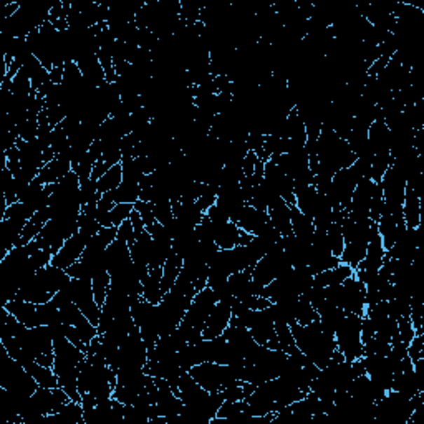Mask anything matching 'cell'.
Listing matches in <instances>:
<instances>
[{"label": "cell", "instance_id": "obj_21", "mask_svg": "<svg viewBox=\"0 0 424 424\" xmlns=\"http://www.w3.org/2000/svg\"><path fill=\"white\" fill-rule=\"evenodd\" d=\"M232 317V310L229 303L217 302L216 307L211 312V315L207 317L206 325L203 328V336L204 340H212L216 336H221L226 331V328L229 327Z\"/></svg>", "mask_w": 424, "mask_h": 424}, {"label": "cell", "instance_id": "obj_43", "mask_svg": "<svg viewBox=\"0 0 424 424\" xmlns=\"http://www.w3.org/2000/svg\"><path fill=\"white\" fill-rule=\"evenodd\" d=\"M121 167H123V181L141 182V179L146 176L143 170H141L138 158H123Z\"/></svg>", "mask_w": 424, "mask_h": 424}, {"label": "cell", "instance_id": "obj_10", "mask_svg": "<svg viewBox=\"0 0 424 424\" xmlns=\"http://www.w3.org/2000/svg\"><path fill=\"white\" fill-rule=\"evenodd\" d=\"M247 328L259 345L272 350H280L279 338H277L275 334V322H273L268 307L264 310H250Z\"/></svg>", "mask_w": 424, "mask_h": 424}, {"label": "cell", "instance_id": "obj_4", "mask_svg": "<svg viewBox=\"0 0 424 424\" xmlns=\"http://www.w3.org/2000/svg\"><path fill=\"white\" fill-rule=\"evenodd\" d=\"M317 158L320 167L330 171L331 175L343 167H350L357 159L346 139H341L331 128L327 126H322V133L317 139Z\"/></svg>", "mask_w": 424, "mask_h": 424}, {"label": "cell", "instance_id": "obj_55", "mask_svg": "<svg viewBox=\"0 0 424 424\" xmlns=\"http://www.w3.org/2000/svg\"><path fill=\"white\" fill-rule=\"evenodd\" d=\"M116 239L123 240V242H126L128 245H133L135 240H136V232L133 229V224H131L130 219H126L123 224L118 227V235Z\"/></svg>", "mask_w": 424, "mask_h": 424}, {"label": "cell", "instance_id": "obj_44", "mask_svg": "<svg viewBox=\"0 0 424 424\" xmlns=\"http://www.w3.org/2000/svg\"><path fill=\"white\" fill-rule=\"evenodd\" d=\"M327 235H328V242H330L331 254H334L335 257H341V254H343V249H345V240H343V234H341L340 224L334 222V224L330 226V229L327 231Z\"/></svg>", "mask_w": 424, "mask_h": 424}, {"label": "cell", "instance_id": "obj_12", "mask_svg": "<svg viewBox=\"0 0 424 424\" xmlns=\"http://www.w3.org/2000/svg\"><path fill=\"white\" fill-rule=\"evenodd\" d=\"M217 295L212 289H203L200 292L196 294V297L193 299V302L189 305V310L186 312L184 318H182V323L186 325L194 327V328H200L203 330L204 325H206L207 317L211 315V312L214 307L217 305Z\"/></svg>", "mask_w": 424, "mask_h": 424}, {"label": "cell", "instance_id": "obj_38", "mask_svg": "<svg viewBox=\"0 0 424 424\" xmlns=\"http://www.w3.org/2000/svg\"><path fill=\"white\" fill-rule=\"evenodd\" d=\"M182 259L177 255L175 250L171 249L170 257H167L166 264L163 266V279H161V287L164 294H167L172 289V285L176 284L177 277H179V273L182 271Z\"/></svg>", "mask_w": 424, "mask_h": 424}, {"label": "cell", "instance_id": "obj_50", "mask_svg": "<svg viewBox=\"0 0 424 424\" xmlns=\"http://www.w3.org/2000/svg\"><path fill=\"white\" fill-rule=\"evenodd\" d=\"M135 211H138L139 216L143 217L146 227L153 226L154 222H156V216H154V204L149 203V200H136Z\"/></svg>", "mask_w": 424, "mask_h": 424}, {"label": "cell", "instance_id": "obj_28", "mask_svg": "<svg viewBox=\"0 0 424 424\" xmlns=\"http://www.w3.org/2000/svg\"><path fill=\"white\" fill-rule=\"evenodd\" d=\"M267 212H268V216H271L272 226L280 232L282 237L294 234V231H292V222H290V206L285 203L284 199L280 198L275 204H272V206L268 207Z\"/></svg>", "mask_w": 424, "mask_h": 424}, {"label": "cell", "instance_id": "obj_15", "mask_svg": "<svg viewBox=\"0 0 424 424\" xmlns=\"http://www.w3.org/2000/svg\"><path fill=\"white\" fill-rule=\"evenodd\" d=\"M70 287H71L73 303L83 312V315L88 318L95 327H98L100 318H102V307H100L97 300H95L91 282H81V280L71 279Z\"/></svg>", "mask_w": 424, "mask_h": 424}, {"label": "cell", "instance_id": "obj_32", "mask_svg": "<svg viewBox=\"0 0 424 424\" xmlns=\"http://www.w3.org/2000/svg\"><path fill=\"white\" fill-rule=\"evenodd\" d=\"M295 206L300 212L313 221L318 207V193L315 186H303V188H295Z\"/></svg>", "mask_w": 424, "mask_h": 424}, {"label": "cell", "instance_id": "obj_3", "mask_svg": "<svg viewBox=\"0 0 424 424\" xmlns=\"http://www.w3.org/2000/svg\"><path fill=\"white\" fill-rule=\"evenodd\" d=\"M71 277L67 271L55 266H47L42 271L35 272L24 285L20 287L15 299L25 300L32 303H47L53 299L57 292H60Z\"/></svg>", "mask_w": 424, "mask_h": 424}, {"label": "cell", "instance_id": "obj_29", "mask_svg": "<svg viewBox=\"0 0 424 424\" xmlns=\"http://www.w3.org/2000/svg\"><path fill=\"white\" fill-rule=\"evenodd\" d=\"M42 423H45V424H85L83 406H81V403L70 401V403L65 404V406L62 408L60 413L48 414V416L43 418Z\"/></svg>", "mask_w": 424, "mask_h": 424}, {"label": "cell", "instance_id": "obj_17", "mask_svg": "<svg viewBox=\"0 0 424 424\" xmlns=\"http://www.w3.org/2000/svg\"><path fill=\"white\" fill-rule=\"evenodd\" d=\"M88 240H90V237L85 235L81 231L76 232V234H73L70 239L63 244V247L53 255L52 264H50V266H55L58 268H63V271H67L68 267H71L73 264L80 261L81 255H83L85 249H86V244H88Z\"/></svg>", "mask_w": 424, "mask_h": 424}, {"label": "cell", "instance_id": "obj_22", "mask_svg": "<svg viewBox=\"0 0 424 424\" xmlns=\"http://www.w3.org/2000/svg\"><path fill=\"white\" fill-rule=\"evenodd\" d=\"M71 171V159H70V146L65 151L57 154L53 161L45 164L42 170L39 171V179L42 184H57L62 177H65Z\"/></svg>", "mask_w": 424, "mask_h": 424}, {"label": "cell", "instance_id": "obj_46", "mask_svg": "<svg viewBox=\"0 0 424 424\" xmlns=\"http://www.w3.org/2000/svg\"><path fill=\"white\" fill-rule=\"evenodd\" d=\"M133 211H135V204H116V206L111 209V212H109L111 227H120L126 219H130Z\"/></svg>", "mask_w": 424, "mask_h": 424}, {"label": "cell", "instance_id": "obj_42", "mask_svg": "<svg viewBox=\"0 0 424 424\" xmlns=\"http://www.w3.org/2000/svg\"><path fill=\"white\" fill-rule=\"evenodd\" d=\"M317 318L318 313L317 310L313 308V305L300 295L297 302V312H295V323H299V325H308V323L315 322Z\"/></svg>", "mask_w": 424, "mask_h": 424}, {"label": "cell", "instance_id": "obj_31", "mask_svg": "<svg viewBox=\"0 0 424 424\" xmlns=\"http://www.w3.org/2000/svg\"><path fill=\"white\" fill-rule=\"evenodd\" d=\"M214 227V240H216L219 249H234L235 245H239L240 234L242 229H239V226L235 222H226V224L212 226Z\"/></svg>", "mask_w": 424, "mask_h": 424}, {"label": "cell", "instance_id": "obj_40", "mask_svg": "<svg viewBox=\"0 0 424 424\" xmlns=\"http://www.w3.org/2000/svg\"><path fill=\"white\" fill-rule=\"evenodd\" d=\"M98 182V193H109V191L116 189L118 186L123 182V167L121 163L115 164V166H111L109 170L104 172V175L100 177L97 181Z\"/></svg>", "mask_w": 424, "mask_h": 424}, {"label": "cell", "instance_id": "obj_58", "mask_svg": "<svg viewBox=\"0 0 424 424\" xmlns=\"http://www.w3.org/2000/svg\"><path fill=\"white\" fill-rule=\"evenodd\" d=\"M371 338H375V328H373L370 318L367 315H363L362 318V341L363 345L368 343Z\"/></svg>", "mask_w": 424, "mask_h": 424}, {"label": "cell", "instance_id": "obj_53", "mask_svg": "<svg viewBox=\"0 0 424 424\" xmlns=\"http://www.w3.org/2000/svg\"><path fill=\"white\" fill-rule=\"evenodd\" d=\"M67 273L71 277V279H76V280H81V282H91L90 268L86 267L81 261L75 262L71 267H68Z\"/></svg>", "mask_w": 424, "mask_h": 424}, {"label": "cell", "instance_id": "obj_5", "mask_svg": "<svg viewBox=\"0 0 424 424\" xmlns=\"http://www.w3.org/2000/svg\"><path fill=\"white\" fill-rule=\"evenodd\" d=\"M362 318L358 313H346L343 323L335 334L336 350L343 355L346 362L363 358V341H362Z\"/></svg>", "mask_w": 424, "mask_h": 424}, {"label": "cell", "instance_id": "obj_39", "mask_svg": "<svg viewBox=\"0 0 424 424\" xmlns=\"http://www.w3.org/2000/svg\"><path fill=\"white\" fill-rule=\"evenodd\" d=\"M141 188L139 182H131V181H123L116 189L109 191L108 196L115 200V204H135L136 200H139Z\"/></svg>", "mask_w": 424, "mask_h": 424}, {"label": "cell", "instance_id": "obj_49", "mask_svg": "<svg viewBox=\"0 0 424 424\" xmlns=\"http://www.w3.org/2000/svg\"><path fill=\"white\" fill-rule=\"evenodd\" d=\"M398 336L403 345H409L414 336H416V331H414V327L411 323V318L409 317H401L398 318Z\"/></svg>", "mask_w": 424, "mask_h": 424}, {"label": "cell", "instance_id": "obj_37", "mask_svg": "<svg viewBox=\"0 0 424 424\" xmlns=\"http://www.w3.org/2000/svg\"><path fill=\"white\" fill-rule=\"evenodd\" d=\"M24 368L35 378V381L39 383L40 388H57L58 386V376L55 375L53 368L43 367V364L36 362H27Z\"/></svg>", "mask_w": 424, "mask_h": 424}, {"label": "cell", "instance_id": "obj_1", "mask_svg": "<svg viewBox=\"0 0 424 424\" xmlns=\"http://www.w3.org/2000/svg\"><path fill=\"white\" fill-rule=\"evenodd\" d=\"M39 249L35 240H32L27 245L13 247L0 261V307L15 299L20 287L36 272L30 264V255Z\"/></svg>", "mask_w": 424, "mask_h": 424}, {"label": "cell", "instance_id": "obj_6", "mask_svg": "<svg viewBox=\"0 0 424 424\" xmlns=\"http://www.w3.org/2000/svg\"><path fill=\"white\" fill-rule=\"evenodd\" d=\"M78 231V217H53L43 226L42 232L36 235L35 242L40 249L48 250L50 254L55 255Z\"/></svg>", "mask_w": 424, "mask_h": 424}, {"label": "cell", "instance_id": "obj_34", "mask_svg": "<svg viewBox=\"0 0 424 424\" xmlns=\"http://www.w3.org/2000/svg\"><path fill=\"white\" fill-rule=\"evenodd\" d=\"M161 279H163V267H158V268H151V271H149V275L143 280V299L148 300L149 303L158 305L164 297Z\"/></svg>", "mask_w": 424, "mask_h": 424}, {"label": "cell", "instance_id": "obj_26", "mask_svg": "<svg viewBox=\"0 0 424 424\" xmlns=\"http://www.w3.org/2000/svg\"><path fill=\"white\" fill-rule=\"evenodd\" d=\"M133 262L131 259V250L130 245L126 242H123L120 239H115V242L109 244L107 249V266H108V272L109 275L115 273L121 268H125L126 266Z\"/></svg>", "mask_w": 424, "mask_h": 424}, {"label": "cell", "instance_id": "obj_35", "mask_svg": "<svg viewBox=\"0 0 424 424\" xmlns=\"http://www.w3.org/2000/svg\"><path fill=\"white\" fill-rule=\"evenodd\" d=\"M340 264H341V259L335 257V255L331 254V250H320L312 247L307 267L310 268V272H312L313 275H317V273L325 272L328 268H334L336 266H340Z\"/></svg>", "mask_w": 424, "mask_h": 424}, {"label": "cell", "instance_id": "obj_13", "mask_svg": "<svg viewBox=\"0 0 424 424\" xmlns=\"http://www.w3.org/2000/svg\"><path fill=\"white\" fill-rule=\"evenodd\" d=\"M358 177L355 176L352 167H343L338 172H335L334 179H331L330 189L327 191V198L331 203V206H341L348 209L350 203H352L353 191L357 188Z\"/></svg>", "mask_w": 424, "mask_h": 424}, {"label": "cell", "instance_id": "obj_48", "mask_svg": "<svg viewBox=\"0 0 424 424\" xmlns=\"http://www.w3.org/2000/svg\"><path fill=\"white\" fill-rule=\"evenodd\" d=\"M70 146V138H68V133L63 130L62 125L55 126L52 131V149L55 154H60L65 151V149Z\"/></svg>", "mask_w": 424, "mask_h": 424}, {"label": "cell", "instance_id": "obj_51", "mask_svg": "<svg viewBox=\"0 0 424 424\" xmlns=\"http://www.w3.org/2000/svg\"><path fill=\"white\" fill-rule=\"evenodd\" d=\"M93 166H95V161L90 158V154L86 153V156L83 159H81V161L78 164H76L75 167H73L71 171L76 172V176H78V179H80V184H81V182L91 179V172H93Z\"/></svg>", "mask_w": 424, "mask_h": 424}, {"label": "cell", "instance_id": "obj_27", "mask_svg": "<svg viewBox=\"0 0 424 424\" xmlns=\"http://www.w3.org/2000/svg\"><path fill=\"white\" fill-rule=\"evenodd\" d=\"M403 217L406 227H414V229H418L419 224H421V196H419L416 191L408 184H406V191H404Z\"/></svg>", "mask_w": 424, "mask_h": 424}, {"label": "cell", "instance_id": "obj_60", "mask_svg": "<svg viewBox=\"0 0 424 424\" xmlns=\"http://www.w3.org/2000/svg\"><path fill=\"white\" fill-rule=\"evenodd\" d=\"M109 170V167L107 166V163L103 161V159H100V161H97L95 163V166H93V172H91V179H95V181H98L100 177H102L104 172H107Z\"/></svg>", "mask_w": 424, "mask_h": 424}, {"label": "cell", "instance_id": "obj_41", "mask_svg": "<svg viewBox=\"0 0 424 424\" xmlns=\"http://www.w3.org/2000/svg\"><path fill=\"white\" fill-rule=\"evenodd\" d=\"M275 334H277V338H279L280 350H284L287 355L297 352L299 346L295 343L294 335H292L290 325H287V323H275Z\"/></svg>", "mask_w": 424, "mask_h": 424}, {"label": "cell", "instance_id": "obj_20", "mask_svg": "<svg viewBox=\"0 0 424 424\" xmlns=\"http://www.w3.org/2000/svg\"><path fill=\"white\" fill-rule=\"evenodd\" d=\"M235 224L239 226V229L244 232H249L252 235H261L268 229H272L271 216L267 211H259L252 206H245L240 212L239 219L235 221Z\"/></svg>", "mask_w": 424, "mask_h": 424}, {"label": "cell", "instance_id": "obj_8", "mask_svg": "<svg viewBox=\"0 0 424 424\" xmlns=\"http://www.w3.org/2000/svg\"><path fill=\"white\" fill-rule=\"evenodd\" d=\"M292 268L294 267H292V262L289 261V257H287L285 250L282 247H277L255 264L252 268V280L255 284L266 287L271 284V282L279 279V277L285 275Z\"/></svg>", "mask_w": 424, "mask_h": 424}, {"label": "cell", "instance_id": "obj_56", "mask_svg": "<svg viewBox=\"0 0 424 424\" xmlns=\"http://www.w3.org/2000/svg\"><path fill=\"white\" fill-rule=\"evenodd\" d=\"M408 357L411 358L413 363L416 362V360L424 357V338H423V335H416L411 341H409Z\"/></svg>", "mask_w": 424, "mask_h": 424}, {"label": "cell", "instance_id": "obj_36", "mask_svg": "<svg viewBox=\"0 0 424 424\" xmlns=\"http://www.w3.org/2000/svg\"><path fill=\"white\" fill-rule=\"evenodd\" d=\"M290 222H292V231H294V235L300 237L303 240H310L312 242L313 232H315V226H313V221L310 217L305 216L303 212L299 211V207L290 206Z\"/></svg>", "mask_w": 424, "mask_h": 424}, {"label": "cell", "instance_id": "obj_59", "mask_svg": "<svg viewBox=\"0 0 424 424\" xmlns=\"http://www.w3.org/2000/svg\"><path fill=\"white\" fill-rule=\"evenodd\" d=\"M130 221H131V224H133V229H135V232H136V237H138V235L141 234V232H144V231H146L144 221H143V217L139 216V212H138V211H133V212H131Z\"/></svg>", "mask_w": 424, "mask_h": 424}, {"label": "cell", "instance_id": "obj_14", "mask_svg": "<svg viewBox=\"0 0 424 424\" xmlns=\"http://www.w3.org/2000/svg\"><path fill=\"white\" fill-rule=\"evenodd\" d=\"M364 295H367V287L362 280L357 277H350L343 284H340V294L336 307L343 310L346 313H358V315H364Z\"/></svg>", "mask_w": 424, "mask_h": 424}, {"label": "cell", "instance_id": "obj_30", "mask_svg": "<svg viewBox=\"0 0 424 424\" xmlns=\"http://www.w3.org/2000/svg\"><path fill=\"white\" fill-rule=\"evenodd\" d=\"M353 275H355V271L352 267L346 266V264H340V266H336L334 268H328L325 272L317 273V275L313 277V285L323 287V289L330 285H340Z\"/></svg>", "mask_w": 424, "mask_h": 424}, {"label": "cell", "instance_id": "obj_25", "mask_svg": "<svg viewBox=\"0 0 424 424\" xmlns=\"http://www.w3.org/2000/svg\"><path fill=\"white\" fill-rule=\"evenodd\" d=\"M368 143L373 154H386L391 148V131L383 120H376L368 128Z\"/></svg>", "mask_w": 424, "mask_h": 424}, {"label": "cell", "instance_id": "obj_47", "mask_svg": "<svg viewBox=\"0 0 424 424\" xmlns=\"http://www.w3.org/2000/svg\"><path fill=\"white\" fill-rule=\"evenodd\" d=\"M217 191H219V188H216V186H212V184H204V182H203V191H200L199 199L196 200V203H198V206H199L200 209H203L204 212H206L209 207H211V206H214V204H216Z\"/></svg>", "mask_w": 424, "mask_h": 424}, {"label": "cell", "instance_id": "obj_18", "mask_svg": "<svg viewBox=\"0 0 424 424\" xmlns=\"http://www.w3.org/2000/svg\"><path fill=\"white\" fill-rule=\"evenodd\" d=\"M264 181L268 182V184L279 193L280 198L284 199L289 206H294L295 204L294 181H292L290 177H287L272 159H268V161L264 163Z\"/></svg>", "mask_w": 424, "mask_h": 424}, {"label": "cell", "instance_id": "obj_54", "mask_svg": "<svg viewBox=\"0 0 424 424\" xmlns=\"http://www.w3.org/2000/svg\"><path fill=\"white\" fill-rule=\"evenodd\" d=\"M80 193H81V203L88 204L90 200H93L98 196V182L95 179H88L80 184Z\"/></svg>", "mask_w": 424, "mask_h": 424}, {"label": "cell", "instance_id": "obj_11", "mask_svg": "<svg viewBox=\"0 0 424 424\" xmlns=\"http://www.w3.org/2000/svg\"><path fill=\"white\" fill-rule=\"evenodd\" d=\"M148 346H146L143 336L139 334V328L136 327L120 345L115 371H118V368L121 367L144 368L146 363H148Z\"/></svg>", "mask_w": 424, "mask_h": 424}, {"label": "cell", "instance_id": "obj_61", "mask_svg": "<svg viewBox=\"0 0 424 424\" xmlns=\"http://www.w3.org/2000/svg\"><path fill=\"white\" fill-rule=\"evenodd\" d=\"M63 80V68H53L50 70V81L55 85H62Z\"/></svg>", "mask_w": 424, "mask_h": 424}, {"label": "cell", "instance_id": "obj_9", "mask_svg": "<svg viewBox=\"0 0 424 424\" xmlns=\"http://www.w3.org/2000/svg\"><path fill=\"white\" fill-rule=\"evenodd\" d=\"M380 184L383 189V199H385V207L396 217L403 216L406 179L401 176V172L395 166H390L388 171L383 175Z\"/></svg>", "mask_w": 424, "mask_h": 424}, {"label": "cell", "instance_id": "obj_23", "mask_svg": "<svg viewBox=\"0 0 424 424\" xmlns=\"http://www.w3.org/2000/svg\"><path fill=\"white\" fill-rule=\"evenodd\" d=\"M4 308H6L11 315L15 317L18 322L24 323L25 327H42L39 320V312H36V303L25 302V300L20 299H12L4 305Z\"/></svg>", "mask_w": 424, "mask_h": 424}, {"label": "cell", "instance_id": "obj_57", "mask_svg": "<svg viewBox=\"0 0 424 424\" xmlns=\"http://www.w3.org/2000/svg\"><path fill=\"white\" fill-rule=\"evenodd\" d=\"M226 401H240L244 399V390H242V383H237V385L231 386V388H226L222 391Z\"/></svg>", "mask_w": 424, "mask_h": 424}, {"label": "cell", "instance_id": "obj_33", "mask_svg": "<svg viewBox=\"0 0 424 424\" xmlns=\"http://www.w3.org/2000/svg\"><path fill=\"white\" fill-rule=\"evenodd\" d=\"M172 206V212H175V217L179 219L181 222L188 224L191 227H196L203 221L204 212L203 209L198 206V203H181V200H171Z\"/></svg>", "mask_w": 424, "mask_h": 424}, {"label": "cell", "instance_id": "obj_24", "mask_svg": "<svg viewBox=\"0 0 424 424\" xmlns=\"http://www.w3.org/2000/svg\"><path fill=\"white\" fill-rule=\"evenodd\" d=\"M18 151H20V164L22 167H30V170L40 171L45 166L43 163V149L40 146L39 139H30L17 141Z\"/></svg>", "mask_w": 424, "mask_h": 424}, {"label": "cell", "instance_id": "obj_7", "mask_svg": "<svg viewBox=\"0 0 424 424\" xmlns=\"http://www.w3.org/2000/svg\"><path fill=\"white\" fill-rule=\"evenodd\" d=\"M191 376L207 391H224L226 388L237 385L239 381L229 364H219L214 362H204L191 368Z\"/></svg>", "mask_w": 424, "mask_h": 424}, {"label": "cell", "instance_id": "obj_19", "mask_svg": "<svg viewBox=\"0 0 424 424\" xmlns=\"http://www.w3.org/2000/svg\"><path fill=\"white\" fill-rule=\"evenodd\" d=\"M419 252V227H406L396 239L393 247L388 252L391 259H398V261L414 262Z\"/></svg>", "mask_w": 424, "mask_h": 424}, {"label": "cell", "instance_id": "obj_45", "mask_svg": "<svg viewBox=\"0 0 424 424\" xmlns=\"http://www.w3.org/2000/svg\"><path fill=\"white\" fill-rule=\"evenodd\" d=\"M391 166V154H376L373 158V164H371V181L375 182H381V177L388 171V167Z\"/></svg>", "mask_w": 424, "mask_h": 424}, {"label": "cell", "instance_id": "obj_16", "mask_svg": "<svg viewBox=\"0 0 424 424\" xmlns=\"http://www.w3.org/2000/svg\"><path fill=\"white\" fill-rule=\"evenodd\" d=\"M375 181H371L370 177H363L357 182V188L353 191L352 203H350L348 209V217L353 221H364V219H370V203L373 189H375Z\"/></svg>", "mask_w": 424, "mask_h": 424}, {"label": "cell", "instance_id": "obj_52", "mask_svg": "<svg viewBox=\"0 0 424 424\" xmlns=\"http://www.w3.org/2000/svg\"><path fill=\"white\" fill-rule=\"evenodd\" d=\"M154 216H156V221L161 226L167 224L171 219H175V212H172L171 200H164V203L154 204Z\"/></svg>", "mask_w": 424, "mask_h": 424}, {"label": "cell", "instance_id": "obj_2", "mask_svg": "<svg viewBox=\"0 0 424 424\" xmlns=\"http://www.w3.org/2000/svg\"><path fill=\"white\" fill-rule=\"evenodd\" d=\"M290 330L300 352L307 355L318 368H325L331 362L336 350L335 336L323 330L318 318L308 325L290 323Z\"/></svg>", "mask_w": 424, "mask_h": 424}]
</instances>
